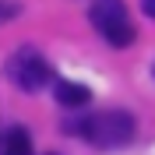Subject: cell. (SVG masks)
Masks as SVG:
<instances>
[{
    "label": "cell",
    "mask_w": 155,
    "mask_h": 155,
    "mask_svg": "<svg viewBox=\"0 0 155 155\" xmlns=\"http://www.w3.org/2000/svg\"><path fill=\"white\" fill-rule=\"evenodd\" d=\"M49 155H60V152H49Z\"/></svg>",
    "instance_id": "9c48e42d"
},
{
    "label": "cell",
    "mask_w": 155,
    "mask_h": 155,
    "mask_svg": "<svg viewBox=\"0 0 155 155\" xmlns=\"http://www.w3.org/2000/svg\"><path fill=\"white\" fill-rule=\"evenodd\" d=\"M53 99H57L64 109H85L88 102H92V88H88V85H78V81H57Z\"/></svg>",
    "instance_id": "277c9868"
},
{
    "label": "cell",
    "mask_w": 155,
    "mask_h": 155,
    "mask_svg": "<svg viewBox=\"0 0 155 155\" xmlns=\"http://www.w3.org/2000/svg\"><path fill=\"white\" fill-rule=\"evenodd\" d=\"M7 81L14 88H21V92H28V95H35V92H42V88L53 81V67H49V60L39 53V49L32 46H21L14 57L7 60Z\"/></svg>",
    "instance_id": "3957f363"
},
{
    "label": "cell",
    "mask_w": 155,
    "mask_h": 155,
    "mask_svg": "<svg viewBox=\"0 0 155 155\" xmlns=\"http://www.w3.org/2000/svg\"><path fill=\"white\" fill-rule=\"evenodd\" d=\"M0 155H35V148H32V134L21 124H11L4 134H0Z\"/></svg>",
    "instance_id": "5b68a950"
},
{
    "label": "cell",
    "mask_w": 155,
    "mask_h": 155,
    "mask_svg": "<svg viewBox=\"0 0 155 155\" xmlns=\"http://www.w3.org/2000/svg\"><path fill=\"white\" fill-rule=\"evenodd\" d=\"M141 11H145L148 18H155V0H145V4H141Z\"/></svg>",
    "instance_id": "52a82bcc"
},
{
    "label": "cell",
    "mask_w": 155,
    "mask_h": 155,
    "mask_svg": "<svg viewBox=\"0 0 155 155\" xmlns=\"http://www.w3.org/2000/svg\"><path fill=\"white\" fill-rule=\"evenodd\" d=\"M88 21H92L95 35L102 39L106 46H113V49H127L134 42V35H137L127 7L116 4V0H99V4H92V7H88Z\"/></svg>",
    "instance_id": "7a4b0ae2"
},
{
    "label": "cell",
    "mask_w": 155,
    "mask_h": 155,
    "mask_svg": "<svg viewBox=\"0 0 155 155\" xmlns=\"http://www.w3.org/2000/svg\"><path fill=\"white\" fill-rule=\"evenodd\" d=\"M152 78H155V64H152Z\"/></svg>",
    "instance_id": "ba28073f"
},
{
    "label": "cell",
    "mask_w": 155,
    "mask_h": 155,
    "mask_svg": "<svg viewBox=\"0 0 155 155\" xmlns=\"http://www.w3.org/2000/svg\"><path fill=\"white\" fill-rule=\"evenodd\" d=\"M14 14H21V7H18V4H0V21H11Z\"/></svg>",
    "instance_id": "8992f818"
},
{
    "label": "cell",
    "mask_w": 155,
    "mask_h": 155,
    "mask_svg": "<svg viewBox=\"0 0 155 155\" xmlns=\"http://www.w3.org/2000/svg\"><path fill=\"white\" fill-rule=\"evenodd\" d=\"M64 134L81 137L92 148L113 152V148H127L137 137V120L127 109H102V113L81 116V120H64Z\"/></svg>",
    "instance_id": "6da1fadb"
}]
</instances>
